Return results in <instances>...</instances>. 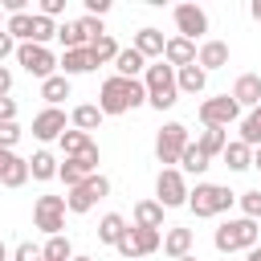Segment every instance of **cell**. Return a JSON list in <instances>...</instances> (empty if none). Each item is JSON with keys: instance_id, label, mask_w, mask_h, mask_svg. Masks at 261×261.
Returning a JSON list of instances; mask_svg holds the SVG:
<instances>
[{"instance_id": "6da1fadb", "label": "cell", "mask_w": 261, "mask_h": 261, "mask_svg": "<svg viewBox=\"0 0 261 261\" xmlns=\"http://www.w3.org/2000/svg\"><path fill=\"white\" fill-rule=\"evenodd\" d=\"M147 102V90H143V77H106L98 86V110L102 114H126L135 106Z\"/></svg>"}, {"instance_id": "7a4b0ae2", "label": "cell", "mask_w": 261, "mask_h": 261, "mask_svg": "<svg viewBox=\"0 0 261 261\" xmlns=\"http://www.w3.org/2000/svg\"><path fill=\"white\" fill-rule=\"evenodd\" d=\"M143 90H147V106L151 110H171L179 102V90H175V69L167 61H151L143 69Z\"/></svg>"}, {"instance_id": "3957f363", "label": "cell", "mask_w": 261, "mask_h": 261, "mask_svg": "<svg viewBox=\"0 0 261 261\" xmlns=\"http://www.w3.org/2000/svg\"><path fill=\"white\" fill-rule=\"evenodd\" d=\"M257 241H261V224H257V220H249V216L220 220V228L212 232V245H216L220 253H249Z\"/></svg>"}, {"instance_id": "277c9868", "label": "cell", "mask_w": 261, "mask_h": 261, "mask_svg": "<svg viewBox=\"0 0 261 261\" xmlns=\"http://www.w3.org/2000/svg\"><path fill=\"white\" fill-rule=\"evenodd\" d=\"M232 200H237V192H228L224 184H196V188H188V208H192V216H200V220L228 212Z\"/></svg>"}, {"instance_id": "5b68a950", "label": "cell", "mask_w": 261, "mask_h": 261, "mask_svg": "<svg viewBox=\"0 0 261 261\" xmlns=\"http://www.w3.org/2000/svg\"><path fill=\"white\" fill-rule=\"evenodd\" d=\"M110 196V179L106 175H86L77 188H69V196H65V212H73V216H86L98 200H106Z\"/></svg>"}, {"instance_id": "8992f818", "label": "cell", "mask_w": 261, "mask_h": 261, "mask_svg": "<svg viewBox=\"0 0 261 261\" xmlns=\"http://www.w3.org/2000/svg\"><path fill=\"white\" fill-rule=\"evenodd\" d=\"M188 143H192V135H188L184 122H163V130L155 135V159H159L163 167H175Z\"/></svg>"}, {"instance_id": "52a82bcc", "label": "cell", "mask_w": 261, "mask_h": 261, "mask_svg": "<svg viewBox=\"0 0 261 261\" xmlns=\"http://www.w3.org/2000/svg\"><path fill=\"white\" fill-rule=\"evenodd\" d=\"M155 204L167 212V208H184L188 204V179L179 167H163L155 175Z\"/></svg>"}, {"instance_id": "ba28073f", "label": "cell", "mask_w": 261, "mask_h": 261, "mask_svg": "<svg viewBox=\"0 0 261 261\" xmlns=\"http://www.w3.org/2000/svg\"><path fill=\"white\" fill-rule=\"evenodd\" d=\"M33 228H41L45 237H61L65 232V196H37Z\"/></svg>"}, {"instance_id": "9c48e42d", "label": "cell", "mask_w": 261, "mask_h": 261, "mask_svg": "<svg viewBox=\"0 0 261 261\" xmlns=\"http://www.w3.org/2000/svg\"><path fill=\"white\" fill-rule=\"evenodd\" d=\"M159 245H163V232H159V228H135V224H130L126 237H122L114 249H118L122 261H139V257H151Z\"/></svg>"}, {"instance_id": "30bf717a", "label": "cell", "mask_w": 261, "mask_h": 261, "mask_svg": "<svg viewBox=\"0 0 261 261\" xmlns=\"http://www.w3.org/2000/svg\"><path fill=\"white\" fill-rule=\"evenodd\" d=\"M16 65L29 73V77H53L57 73V57L49 45H16Z\"/></svg>"}, {"instance_id": "8fae6325", "label": "cell", "mask_w": 261, "mask_h": 261, "mask_svg": "<svg viewBox=\"0 0 261 261\" xmlns=\"http://www.w3.org/2000/svg\"><path fill=\"white\" fill-rule=\"evenodd\" d=\"M171 16H175V37H184V41H192V45L208 33V12H204L200 4H175Z\"/></svg>"}, {"instance_id": "7c38bea8", "label": "cell", "mask_w": 261, "mask_h": 261, "mask_svg": "<svg viewBox=\"0 0 261 261\" xmlns=\"http://www.w3.org/2000/svg\"><path fill=\"white\" fill-rule=\"evenodd\" d=\"M196 114H200V122H204V126H220V130H228V122H237V118H241V106H237L228 94H216V98H204Z\"/></svg>"}, {"instance_id": "4fadbf2b", "label": "cell", "mask_w": 261, "mask_h": 261, "mask_svg": "<svg viewBox=\"0 0 261 261\" xmlns=\"http://www.w3.org/2000/svg\"><path fill=\"white\" fill-rule=\"evenodd\" d=\"M69 118H65V110L61 106H45L37 118H33V139H41V143H53V139H61L69 126H65Z\"/></svg>"}, {"instance_id": "5bb4252c", "label": "cell", "mask_w": 261, "mask_h": 261, "mask_svg": "<svg viewBox=\"0 0 261 261\" xmlns=\"http://www.w3.org/2000/svg\"><path fill=\"white\" fill-rule=\"evenodd\" d=\"M163 45H167V37H163L155 24H143V29L135 33V41H130V49L143 53L147 61H163Z\"/></svg>"}, {"instance_id": "9a60e30c", "label": "cell", "mask_w": 261, "mask_h": 261, "mask_svg": "<svg viewBox=\"0 0 261 261\" xmlns=\"http://www.w3.org/2000/svg\"><path fill=\"white\" fill-rule=\"evenodd\" d=\"M228 98H232V102H237L241 110H245V106L253 110V106L261 102V73H241V77L232 82V90H228Z\"/></svg>"}, {"instance_id": "2e32d148", "label": "cell", "mask_w": 261, "mask_h": 261, "mask_svg": "<svg viewBox=\"0 0 261 261\" xmlns=\"http://www.w3.org/2000/svg\"><path fill=\"white\" fill-rule=\"evenodd\" d=\"M196 65H200L204 73L224 69V65H228V41H204V45L196 49Z\"/></svg>"}, {"instance_id": "e0dca14e", "label": "cell", "mask_w": 261, "mask_h": 261, "mask_svg": "<svg viewBox=\"0 0 261 261\" xmlns=\"http://www.w3.org/2000/svg\"><path fill=\"white\" fill-rule=\"evenodd\" d=\"M98 65L90 61V49H65L57 57V73L61 77H77V73H94Z\"/></svg>"}, {"instance_id": "ac0fdd59", "label": "cell", "mask_w": 261, "mask_h": 261, "mask_svg": "<svg viewBox=\"0 0 261 261\" xmlns=\"http://www.w3.org/2000/svg\"><path fill=\"white\" fill-rule=\"evenodd\" d=\"M192 245H196V237H192V228H179V224H171L167 232H163V253L171 257V261H179V257H188L192 253Z\"/></svg>"}, {"instance_id": "d6986e66", "label": "cell", "mask_w": 261, "mask_h": 261, "mask_svg": "<svg viewBox=\"0 0 261 261\" xmlns=\"http://www.w3.org/2000/svg\"><path fill=\"white\" fill-rule=\"evenodd\" d=\"M163 61H167L171 69H184V65L196 61V45L184 41V37H167V45H163Z\"/></svg>"}, {"instance_id": "ffe728a7", "label": "cell", "mask_w": 261, "mask_h": 261, "mask_svg": "<svg viewBox=\"0 0 261 261\" xmlns=\"http://www.w3.org/2000/svg\"><path fill=\"white\" fill-rule=\"evenodd\" d=\"M102 110H98V102H82V106H73L69 110V122H73V130H82V135H90V130H98L102 126Z\"/></svg>"}, {"instance_id": "44dd1931", "label": "cell", "mask_w": 261, "mask_h": 261, "mask_svg": "<svg viewBox=\"0 0 261 261\" xmlns=\"http://www.w3.org/2000/svg\"><path fill=\"white\" fill-rule=\"evenodd\" d=\"M220 159H224L228 171H249V167H253V147H245L241 139H228L224 151H220Z\"/></svg>"}, {"instance_id": "7402d4cb", "label": "cell", "mask_w": 261, "mask_h": 261, "mask_svg": "<svg viewBox=\"0 0 261 261\" xmlns=\"http://www.w3.org/2000/svg\"><path fill=\"white\" fill-rule=\"evenodd\" d=\"M204 86H208V73L192 61V65H184V69H175V90L179 94H204Z\"/></svg>"}, {"instance_id": "603a6c76", "label": "cell", "mask_w": 261, "mask_h": 261, "mask_svg": "<svg viewBox=\"0 0 261 261\" xmlns=\"http://www.w3.org/2000/svg\"><path fill=\"white\" fill-rule=\"evenodd\" d=\"M57 163H61V159H53L49 151H33V159H29V179H37V184L57 179Z\"/></svg>"}, {"instance_id": "cb8c5ba5", "label": "cell", "mask_w": 261, "mask_h": 261, "mask_svg": "<svg viewBox=\"0 0 261 261\" xmlns=\"http://www.w3.org/2000/svg\"><path fill=\"white\" fill-rule=\"evenodd\" d=\"M130 224L135 228H163V208L155 200H139L135 212H130Z\"/></svg>"}, {"instance_id": "d4e9b609", "label": "cell", "mask_w": 261, "mask_h": 261, "mask_svg": "<svg viewBox=\"0 0 261 261\" xmlns=\"http://www.w3.org/2000/svg\"><path fill=\"white\" fill-rule=\"evenodd\" d=\"M126 228H130V224H126V216L106 212V216L98 220V241H102V245H118V241L126 237Z\"/></svg>"}, {"instance_id": "484cf974", "label": "cell", "mask_w": 261, "mask_h": 261, "mask_svg": "<svg viewBox=\"0 0 261 261\" xmlns=\"http://www.w3.org/2000/svg\"><path fill=\"white\" fill-rule=\"evenodd\" d=\"M175 167H179V171H184V175H204V171H208V167H212V159H208V155H204V151H200V147H196V143H188V147H184V155H179V163H175Z\"/></svg>"}, {"instance_id": "4316f807", "label": "cell", "mask_w": 261, "mask_h": 261, "mask_svg": "<svg viewBox=\"0 0 261 261\" xmlns=\"http://www.w3.org/2000/svg\"><path fill=\"white\" fill-rule=\"evenodd\" d=\"M114 69H118V77H143V69H147V57H143V53H135V49H118V57H114Z\"/></svg>"}, {"instance_id": "83f0119b", "label": "cell", "mask_w": 261, "mask_h": 261, "mask_svg": "<svg viewBox=\"0 0 261 261\" xmlns=\"http://www.w3.org/2000/svg\"><path fill=\"white\" fill-rule=\"evenodd\" d=\"M86 49H90V61H94V65H106V61H114V57H118V41H114L110 33L94 37V41H90Z\"/></svg>"}, {"instance_id": "f1b7e54d", "label": "cell", "mask_w": 261, "mask_h": 261, "mask_svg": "<svg viewBox=\"0 0 261 261\" xmlns=\"http://www.w3.org/2000/svg\"><path fill=\"white\" fill-rule=\"evenodd\" d=\"M224 143H228V130H220V126H204L200 135H196V147L212 159V155H220L224 151Z\"/></svg>"}, {"instance_id": "f546056e", "label": "cell", "mask_w": 261, "mask_h": 261, "mask_svg": "<svg viewBox=\"0 0 261 261\" xmlns=\"http://www.w3.org/2000/svg\"><path fill=\"white\" fill-rule=\"evenodd\" d=\"M41 98H45L49 106H61V102L69 98V77H61V73L45 77V82H41Z\"/></svg>"}, {"instance_id": "4dcf8cb0", "label": "cell", "mask_w": 261, "mask_h": 261, "mask_svg": "<svg viewBox=\"0 0 261 261\" xmlns=\"http://www.w3.org/2000/svg\"><path fill=\"white\" fill-rule=\"evenodd\" d=\"M0 184L8 188V192H16V188H24L29 184V159H20V155H12V163L4 167V175H0Z\"/></svg>"}, {"instance_id": "1f68e13d", "label": "cell", "mask_w": 261, "mask_h": 261, "mask_svg": "<svg viewBox=\"0 0 261 261\" xmlns=\"http://www.w3.org/2000/svg\"><path fill=\"white\" fill-rule=\"evenodd\" d=\"M241 143L245 147H261V102L241 118Z\"/></svg>"}, {"instance_id": "d6a6232c", "label": "cell", "mask_w": 261, "mask_h": 261, "mask_svg": "<svg viewBox=\"0 0 261 261\" xmlns=\"http://www.w3.org/2000/svg\"><path fill=\"white\" fill-rule=\"evenodd\" d=\"M57 143H61L65 159H77L82 151H90V147H94V139H90V135H82V130H73V126H69V130H65V135H61Z\"/></svg>"}, {"instance_id": "836d02e7", "label": "cell", "mask_w": 261, "mask_h": 261, "mask_svg": "<svg viewBox=\"0 0 261 261\" xmlns=\"http://www.w3.org/2000/svg\"><path fill=\"white\" fill-rule=\"evenodd\" d=\"M41 257H45V261H69V257H73L69 237H65V232H61V237H49V241H45V249H41Z\"/></svg>"}, {"instance_id": "e575fe53", "label": "cell", "mask_w": 261, "mask_h": 261, "mask_svg": "<svg viewBox=\"0 0 261 261\" xmlns=\"http://www.w3.org/2000/svg\"><path fill=\"white\" fill-rule=\"evenodd\" d=\"M53 37H57V24H53L49 16L33 12V41H29V45H49Z\"/></svg>"}, {"instance_id": "d590c367", "label": "cell", "mask_w": 261, "mask_h": 261, "mask_svg": "<svg viewBox=\"0 0 261 261\" xmlns=\"http://www.w3.org/2000/svg\"><path fill=\"white\" fill-rule=\"evenodd\" d=\"M57 41H61L65 49H86V45H90V41H86V37L77 33V24H73V20H65V24H57Z\"/></svg>"}, {"instance_id": "8d00e7d4", "label": "cell", "mask_w": 261, "mask_h": 261, "mask_svg": "<svg viewBox=\"0 0 261 261\" xmlns=\"http://www.w3.org/2000/svg\"><path fill=\"white\" fill-rule=\"evenodd\" d=\"M57 179H61L65 188H77V184L86 179V171L77 167V159H61V163H57Z\"/></svg>"}, {"instance_id": "74e56055", "label": "cell", "mask_w": 261, "mask_h": 261, "mask_svg": "<svg viewBox=\"0 0 261 261\" xmlns=\"http://www.w3.org/2000/svg\"><path fill=\"white\" fill-rule=\"evenodd\" d=\"M237 200H241V216L261 220V188H249V192H241Z\"/></svg>"}, {"instance_id": "f35d334b", "label": "cell", "mask_w": 261, "mask_h": 261, "mask_svg": "<svg viewBox=\"0 0 261 261\" xmlns=\"http://www.w3.org/2000/svg\"><path fill=\"white\" fill-rule=\"evenodd\" d=\"M73 24H77V33H82L86 41H94V37H102V33H106V24H102L98 16H77Z\"/></svg>"}, {"instance_id": "ab89813d", "label": "cell", "mask_w": 261, "mask_h": 261, "mask_svg": "<svg viewBox=\"0 0 261 261\" xmlns=\"http://www.w3.org/2000/svg\"><path fill=\"white\" fill-rule=\"evenodd\" d=\"M20 135H24L20 122H0V147H4V151H12V147L20 143Z\"/></svg>"}, {"instance_id": "60d3db41", "label": "cell", "mask_w": 261, "mask_h": 261, "mask_svg": "<svg viewBox=\"0 0 261 261\" xmlns=\"http://www.w3.org/2000/svg\"><path fill=\"white\" fill-rule=\"evenodd\" d=\"M12 261H41V245H33V241H20V245L12 249Z\"/></svg>"}, {"instance_id": "b9f144b4", "label": "cell", "mask_w": 261, "mask_h": 261, "mask_svg": "<svg viewBox=\"0 0 261 261\" xmlns=\"http://www.w3.org/2000/svg\"><path fill=\"white\" fill-rule=\"evenodd\" d=\"M37 12L53 20V16H61V12H65V0H41V8H37Z\"/></svg>"}, {"instance_id": "7bdbcfd3", "label": "cell", "mask_w": 261, "mask_h": 261, "mask_svg": "<svg viewBox=\"0 0 261 261\" xmlns=\"http://www.w3.org/2000/svg\"><path fill=\"white\" fill-rule=\"evenodd\" d=\"M106 12H110V0H86V16H98L102 20Z\"/></svg>"}, {"instance_id": "ee69618b", "label": "cell", "mask_w": 261, "mask_h": 261, "mask_svg": "<svg viewBox=\"0 0 261 261\" xmlns=\"http://www.w3.org/2000/svg\"><path fill=\"white\" fill-rule=\"evenodd\" d=\"M0 122H16V98H0Z\"/></svg>"}, {"instance_id": "f6af8a7d", "label": "cell", "mask_w": 261, "mask_h": 261, "mask_svg": "<svg viewBox=\"0 0 261 261\" xmlns=\"http://www.w3.org/2000/svg\"><path fill=\"white\" fill-rule=\"evenodd\" d=\"M8 53H16V41H12V37L0 29V65H4V57H8Z\"/></svg>"}, {"instance_id": "bcb514c9", "label": "cell", "mask_w": 261, "mask_h": 261, "mask_svg": "<svg viewBox=\"0 0 261 261\" xmlns=\"http://www.w3.org/2000/svg\"><path fill=\"white\" fill-rule=\"evenodd\" d=\"M8 90H12V69L0 65V98H8Z\"/></svg>"}, {"instance_id": "7dc6e473", "label": "cell", "mask_w": 261, "mask_h": 261, "mask_svg": "<svg viewBox=\"0 0 261 261\" xmlns=\"http://www.w3.org/2000/svg\"><path fill=\"white\" fill-rule=\"evenodd\" d=\"M12 155H16V151H4V147H0V175H4V167L12 163Z\"/></svg>"}, {"instance_id": "c3c4849f", "label": "cell", "mask_w": 261, "mask_h": 261, "mask_svg": "<svg viewBox=\"0 0 261 261\" xmlns=\"http://www.w3.org/2000/svg\"><path fill=\"white\" fill-rule=\"evenodd\" d=\"M249 16H253V20L261 24V0H253V4H249Z\"/></svg>"}, {"instance_id": "681fc988", "label": "cell", "mask_w": 261, "mask_h": 261, "mask_svg": "<svg viewBox=\"0 0 261 261\" xmlns=\"http://www.w3.org/2000/svg\"><path fill=\"white\" fill-rule=\"evenodd\" d=\"M245 261H261V245H253V249L245 253Z\"/></svg>"}, {"instance_id": "f907efd6", "label": "cell", "mask_w": 261, "mask_h": 261, "mask_svg": "<svg viewBox=\"0 0 261 261\" xmlns=\"http://www.w3.org/2000/svg\"><path fill=\"white\" fill-rule=\"evenodd\" d=\"M253 167L261 171V147H253Z\"/></svg>"}, {"instance_id": "816d5d0a", "label": "cell", "mask_w": 261, "mask_h": 261, "mask_svg": "<svg viewBox=\"0 0 261 261\" xmlns=\"http://www.w3.org/2000/svg\"><path fill=\"white\" fill-rule=\"evenodd\" d=\"M69 261H94V257H86V253H73V257H69Z\"/></svg>"}, {"instance_id": "f5cc1de1", "label": "cell", "mask_w": 261, "mask_h": 261, "mask_svg": "<svg viewBox=\"0 0 261 261\" xmlns=\"http://www.w3.org/2000/svg\"><path fill=\"white\" fill-rule=\"evenodd\" d=\"M0 261H8V249H4V241H0Z\"/></svg>"}, {"instance_id": "db71d44e", "label": "cell", "mask_w": 261, "mask_h": 261, "mask_svg": "<svg viewBox=\"0 0 261 261\" xmlns=\"http://www.w3.org/2000/svg\"><path fill=\"white\" fill-rule=\"evenodd\" d=\"M0 29H4V8H0Z\"/></svg>"}, {"instance_id": "11a10c76", "label": "cell", "mask_w": 261, "mask_h": 261, "mask_svg": "<svg viewBox=\"0 0 261 261\" xmlns=\"http://www.w3.org/2000/svg\"><path fill=\"white\" fill-rule=\"evenodd\" d=\"M179 261H196V257H192V253H188V257H179Z\"/></svg>"}, {"instance_id": "9f6ffc18", "label": "cell", "mask_w": 261, "mask_h": 261, "mask_svg": "<svg viewBox=\"0 0 261 261\" xmlns=\"http://www.w3.org/2000/svg\"><path fill=\"white\" fill-rule=\"evenodd\" d=\"M41 261H45V257H41Z\"/></svg>"}, {"instance_id": "6f0895ef", "label": "cell", "mask_w": 261, "mask_h": 261, "mask_svg": "<svg viewBox=\"0 0 261 261\" xmlns=\"http://www.w3.org/2000/svg\"><path fill=\"white\" fill-rule=\"evenodd\" d=\"M257 224H261V220H257Z\"/></svg>"}]
</instances>
